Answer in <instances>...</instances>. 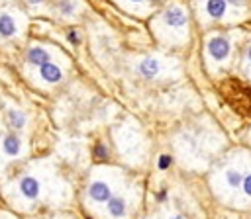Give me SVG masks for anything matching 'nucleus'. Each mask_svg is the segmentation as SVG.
<instances>
[{
	"label": "nucleus",
	"instance_id": "nucleus-15",
	"mask_svg": "<svg viewBox=\"0 0 251 219\" xmlns=\"http://www.w3.org/2000/svg\"><path fill=\"white\" fill-rule=\"evenodd\" d=\"M8 125L12 129H22L25 125V115L22 111H18V110H10L8 111Z\"/></svg>",
	"mask_w": 251,
	"mask_h": 219
},
{
	"label": "nucleus",
	"instance_id": "nucleus-20",
	"mask_svg": "<svg viewBox=\"0 0 251 219\" xmlns=\"http://www.w3.org/2000/svg\"><path fill=\"white\" fill-rule=\"evenodd\" d=\"M129 2H145V0H129Z\"/></svg>",
	"mask_w": 251,
	"mask_h": 219
},
{
	"label": "nucleus",
	"instance_id": "nucleus-16",
	"mask_svg": "<svg viewBox=\"0 0 251 219\" xmlns=\"http://www.w3.org/2000/svg\"><path fill=\"white\" fill-rule=\"evenodd\" d=\"M75 8L76 4L73 0H57V10L61 12V16H71L75 14Z\"/></svg>",
	"mask_w": 251,
	"mask_h": 219
},
{
	"label": "nucleus",
	"instance_id": "nucleus-18",
	"mask_svg": "<svg viewBox=\"0 0 251 219\" xmlns=\"http://www.w3.org/2000/svg\"><path fill=\"white\" fill-rule=\"evenodd\" d=\"M69 41H71V43H78L80 39H78V35H76L75 31H71V33H69Z\"/></svg>",
	"mask_w": 251,
	"mask_h": 219
},
{
	"label": "nucleus",
	"instance_id": "nucleus-12",
	"mask_svg": "<svg viewBox=\"0 0 251 219\" xmlns=\"http://www.w3.org/2000/svg\"><path fill=\"white\" fill-rule=\"evenodd\" d=\"M25 59H27V63H29V65L39 66V65L47 63V61L51 59V55H49V51H47V49H43V47L35 45V47H29V49H27Z\"/></svg>",
	"mask_w": 251,
	"mask_h": 219
},
{
	"label": "nucleus",
	"instance_id": "nucleus-5",
	"mask_svg": "<svg viewBox=\"0 0 251 219\" xmlns=\"http://www.w3.org/2000/svg\"><path fill=\"white\" fill-rule=\"evenodd\" d=\"M161 20H163V25H165L167 29H173L175 33H182V31H186V27H188V16H186V12H184V8H180V6H176V4L169 6V8L163 12Z\"/></svg>",
	"mask_w": 251,
	"mask_h": 219
},
{
	"label": "nucleus",
	"instance_id": "nucleus-8",
	"mask_svg": "<svg viewBox=\"0 0 251 219\" xmlns=\"http://www.w3.org/2000/svg\"><path fill=\"white\" fill-rule=\"evenodd\" d=\"M204 16L210 22H222L227 16V2L226 0H206L204 2Z\"/></svg>",
	"mask_w": 251,
	"mask_h": 219
},
{
	"label": "nucleus",
	"instance_id": "nucleus-3",
	"mask_svg": "<svg viewBox=\"0 0 251 219\" xmlns=\"http://www.w3.org/2000/svg\"><path fill=\"white\" fill-rule=\"evenodd\" d=\"M133 207H135L133 188H126V190L122 188L100 207V219H129Z\"/></svg>",
	"mask_w": 251,
	"mask_h": 219
},
{
	"label": "nucleus",
	"instance_id": "nucleus-9",
	"mask_svg": "<svg viewBox=\"0 0 251 219\" xmlns=\"http://www.w3.org/2000/svg\"><path fill=\"white\" fill-rule=\"evenodd\" d=\"M0 147H2V153H4L8 158H16V156L22 153V141H20V137L14 135V133L4 135L2 141H0Z\"/></svg>",
	"mask_w": 251,
	"mask_h": 219
},
{
	"label": "nucleus",
	"instance_id": "nucleus-7",
	"mask_svg": "<svg viewBox=\"0 0 251 219\" xmlns=\"http://www.w3.org/2000/svg\"><path fill=\"white\" fill-rule=\"evenodd\" d=\"M229 209H235V211H249L251 209V168L247 170L245 178L241 180V186H239Z\"/></svg>",
	"mask_w": 251,
	"mask_h": 219
},
{
	"label": "nucleus",
	"instance_id": "nucleus-19",
	"mask_svg": "<svg viewBox=\"0 0 251 219\" xmlns=\"http://www.w3.org/2000/svg\"><path fill=\"white\" fill-rule=\"evenodd\" d=\"M29 4H41V2H45V0H27Z\"/></svg>",
	"mask_w": 251,
	"mask_h": 219
},
{
	"label": "nucleus",
	"instance_id": "nucleus-1",
	"mask_svg": "<svg viewBox=\"0 0 251 219\" xmlns=\"http://www.w3.org/2000/svg\"><path fill=\"white\" fill-rule=\"evenodd\" d=\"M249 168H251V153L243 149H233L231 153H227L208 174V188L214 199L229 207Z\"/></svg>",
	"mask_w": 251,
	"mask_h": 219
},
{
	"label": "nucleus",
	"instance_id": "nucleus-6",
	"mask_svg": "<svg viewBox=\"0 0 251 219\" xmlns=\"http://www.w3.org/2000/svg\"><path fill=\"white\" fill-rule=\"evenodd\" d=\"M16 188H18L20 197L24 201H27V203L37 201L41 197V192H43V184H41V180L37 176H22L18 180V186Z\"/></svg>",
	"mask_w": 251,
	"mask_h": 219
},
{
	"label": "nucleus",
	"instance_id": "nucleus-14",
	"mask_svg": "<svg viewBox=\"0 0 251 219\" xmlns=\"http://www.w3.org/2000/svg\"><path fill=\"white\" fill-rule=\"evenodd\" d=\"M16 29H18V27H16L14 18L8 16V14H2V16H0V37L8 39V37L16 35Z\"/></svg>",
	"mask_w": 251,
	"mask_h": 219
},
{
	"label": "nucleus",
	"instance_id": "nucleus-2",
	"mask_svg": "<svg viewBox=\"0 0 251 219\" xmlns=\"http://www.w3.org/2000/svg\"><path fill=\"white\" fill-rule=\"evenodd\" d=\"M126 184V176L118 170H104L100 174L90 176V182L84 192V203L92 209H100L116 192H120Z\"/></svg>",
	"mask_w": 251,
	"mask_h": 219
},
{
	"label": "nucleus",
	"instance_id": "nucleus-17",
	"mask_svg": "<svg viewBox=\"0 0 251 219\" xmlns=\"http://www.w3.org/2000/svg\"><path fill=\"white\" fill-rule=\"evenodd\" d=\"M227 6H233V8H243L245 6V0H226Z\"/></svg>",
	"mask_w": 251,
	"mask_h": 219
},
{
	"label": "nucleus",
	"instance_id": "nucleus-11",
	"mask_svg": "<svg viewBox=\"0 0 251 219\" xmlns=\"http://www.w3.org/2000/svg\"><path fill=\"white\" fill-rule=\"evenodd\" d=\"M159 70H161V65H159V61L153 59V57H145V59H141L139 65H137V72H139L143 78H155V76L159 74Z\"/></svg>",
	"mask_w": 251,
	"mask_h": 219
},
{
	"label": "nucleus",
	"instance_id": "nucleus-10",
	"mask_svg": "<svg viewBox=\"0 0 251 219\" xmlns=\"http://www.w3.org/2000/svg\"><path fill=\"white\" fill-rule=\"evenodd\" d=\"M39 76L47 82V84H57L63 78V70L59 68V65L47 61L43 65H39Z\"/></svg>",
	"mask_w": 251,
	"mask_h": 219
},
{
	"label": "nucleus",
	"instance_id": "nucleus-4",
	"mask_svg": "<svg viewBox=\"0 0 251 219\" xmlns=\"http://www.w3.org/2000/svg\"><path fill=\"white\" fill-rule=\"evenodd\" d=\"M206 57L214 65H224L231 57V39L224 33H214L206 39Z\"/></svg>",
	"mask_w": 251,
	"mask_h": 219
},
{
	"label": "nucleus",
	"instance_id": "nucleus-21",
	"mask_svg": "<svg viewBox=\"0 0 251 219\" xmlns=\"http://www.w3.org/2000/svg\"><path fill=\"white\" fill-rule=\"evenodd\" d=\"M249 143H251V135H249Z\"/></svg>",
	"mask_w": 251,
	"mask_h": 219
},
{
	"label": "nucleus",
	"instance_id": "nucleus-13",
	"mask_svg": "<svg viewBox=\"0 0 251 219\" xmlns=\"http://www.w3.org/2000/svg\"><path fill=\"white\" fill-rule=\"evenodd\" d=\"M149 219H188V217L180 209L171 207V205H165V207L157 209V213H153Z\"/></svg>",
	"mask_w": 251,
	"mask_h": 219
}]
</instances>
